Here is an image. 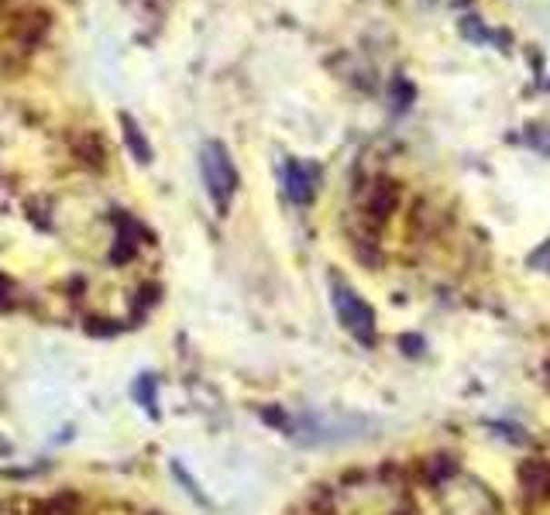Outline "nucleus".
Returning a JSON list of instances; mask_svg holds the SVG:
<instances>
[{"label": "nucleus", "mask_w": 550, "mask_h": 515, "mask_svg": "<svg viewBox=\"0 0 550 515\" xmlns=\"http://www.w3.org/2000/svg\"><path fill=\"white\" fill-rule=\"evenodd\" d=\"M121 127H125V141H127V148L135 152V158H138V162H152V144L145 141L142 127L135 124L127 114H121Z\"/></svg>", "instance_id": "nucleus-4"}, {"label": "nucleus", "mask_w": 550, "mask_h": 515, "mask_svg": "<svg viewBox=\"0 0 550 515\" xmlns=\"http://www.w3.org/2000/svg\"><path fill=\"white\" fill-rule=\"evenodd\" d=\"M534 265H544V268H550V241L544 244V248L536 251L534 254Z\"/></svg>", "instance_id": "nucleus-6"}, {"label": "nucleus", "mask_w": 550, "mask_h": 515, "mask_svg": "<svg viewBox=\"0 0 550 515\" xmlns=\"http://www.w3.org/2000/svg\"><path fill=\"white\" fill-rule=\"evenodd\" d=\"M393 206H395V186L393 183H375V189H372V213L389 217Z\"/></svg>", "instance_id": "nucleus-5"}, {"label": "nucleus", "mask_w": 550, "mask_h": 515, "mask_svg": "<svg viewBox=\"0 0 550 515\" xmlns=\"http://www.w3.org/2000/svg\"><path fill=\"white\" fill-rule=\"evenodd\" d=\"M330 292H334V310L341 316V323L362 343H375V310L337 275H330Z\"/></svg>", "instance_id": "nucleus-2"}, {"label": "nucleus", "mask_w": 550, "mask_h": 515, "mask_svg": "<svg viewBox=\"0 0 550 515\" xmlns=\"http://www.w3.org/2000/svg\"><path fill=\"white\" fill-rule=\"evenodd\" d=\"M283 183H285V196L293 203H310L316 196V186H320V169L316 165H306L299 158H289L283 169Z\"/></svg>", "instance_id": "nucleus-3"}, {"label": "nucleus", "mask_w": 550, "mask_h": 515, "mask_svg": "<svg viewBox=\"0 0 550 515\" xmlns=\"http://www.w3.org/2000/svg\"><path fill=\"white\" fill-rule=\"evenodd\" d=\"M200 175H204V186L210 193L214 206H217V213L224 217L231 210V200L237 193V169L231 162V152L220 141H206L200 148Z\"/></svg>", "instance_id": "nucleus-1"}]
</instances>
